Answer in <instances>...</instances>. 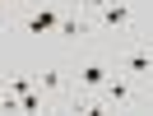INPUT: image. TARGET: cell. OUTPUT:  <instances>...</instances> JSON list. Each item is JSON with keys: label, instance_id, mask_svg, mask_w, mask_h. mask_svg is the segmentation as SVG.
<instances>
[{"label": "cell", "instance_id": "obj_1", "mask_svg": "<svg viewBox=\"0 0 153 116\" xmlns=\"http://www.w3.org/2000/svg\"><path fill=\"white\" fill-rule=\"evenodd\" d=\"M97 10V23H102L107 33H130V23H134V14H130V5L125 0H88Z\"/></svg>", "mask_w": 153, "mask_h": 116}, {"label": "cell", "instance_id": "obj_2", "mask_svg": "<svg viewBox=\"0 0 153 116\" xmlns=\"http://www.w3.org/2000/svg\"><path fill=\"white\" fill-rule=\"evenodd\" d=\"M60 28V10L56 5H37V10L23 14V33L28 37H42V33H56Z\"/></svg>", "mask_w": 153, "mask_h": 116}, {"label": "cell", "instance_id": "obj_3", "mask_svg": "<svg viewBox=\"0 0 153 116\" xmlns=\"http://www.w3.org/2000/svg\"><path fill=\"white\" fill-rule=\"evenodd\" d=\"M116 65H121V74H130V79H149L153 74V51H125Z\"/></svg>", "mask_w": 153, "mask_h": 116}, {"label": "cell", "instance_id": "obj_4", "mask_svg": "<svg viewBox=\"0 0 153 116\" xmlns=\"http://www.w3.org/2000/svg\"><path fill=\"white\" fill-rule=\"evenodd\" d=\"M102 102H111V107H130V102H134L130 79H121V74H116V79H107V84H102Z\"/></svg>", "mask_w": 153, "mask_h": 116}, {"label": "cell", "instance_id": "obj_5", "mask_svg": "<svg viewBox=\"0 0 153 116\" xmlns=\"http://www.w3.org/2000/svg\"><path fill=\"white\" fill-rule=\"evenodd\" d=\"M111 79V70L102 65V60H88V65H79V88H93V93H102V84Z\"/></svg>", "mask_w": 153, "mask_h": 116}, {"label": "cell", "instance_id": "obj_6", "mask_svg": "<svg viewBox=\"0 0 153 116\" xmlns=\"http://www.w3.org/2000/svg\"><path fill=\"white\" fill-rule=\"evenodd\" d=\"M60 37H88V33H93V23L88 19H79V14H60Z\"/></svg>", "mask_w": 153, "mask_h": 116}, {"label": "cell", "instance_id": "obj_7", "mask_svg": "<svg viewBox=\"0 0 153 116\" xmlns=\"http://www.w3.org/2000/svg\"><path fill=\"white\" fill-rule=\"evenodd\" d=\"M19 112H47V97L37 88H28V93H19Z\"/></svg>", "mask_w": 153, "mask_h": 116}, {"label": "cell", "instance_id": "obj_8", "mask_svg": "<svg viewBox=\"0 0 153 116\" xmlns=\"http://www.w3.org/2000/svg\"><path fill=\"white\" fill-rule=\"evenodd\" d=\"M42 88H47V93H60V88H65V74H60V70H42Z\"/></svg>", "mask_w": 153, "mask_h": 116}, {"label": "cell", "instance_id": "obj_9", "mask_svg": "<svg viewBox=\"0 0 153 116\" xmlns=\"http://www.w3.org/2000/svg\"><path fill=\"white\" fill-rule=\"evenodd\" d=\"M28 88H33L28 74H14V79H10V93H28Z\"/></svg>", "mask_w": 153, "mask_h": 116}, {"label": "cell", "instance_id": "obj_10", "mask_svg": "<svg viewBox=\"0 0 153 116\" xmlns=\"http://www.w3.org/2000/svg\"><path fill=\"white\" fill-rule=\"evenodd\" d=\"M149 102H153V97H149Z\"/></svg>", "mask_w": 153, "mask_h": 116}]
</instances>
